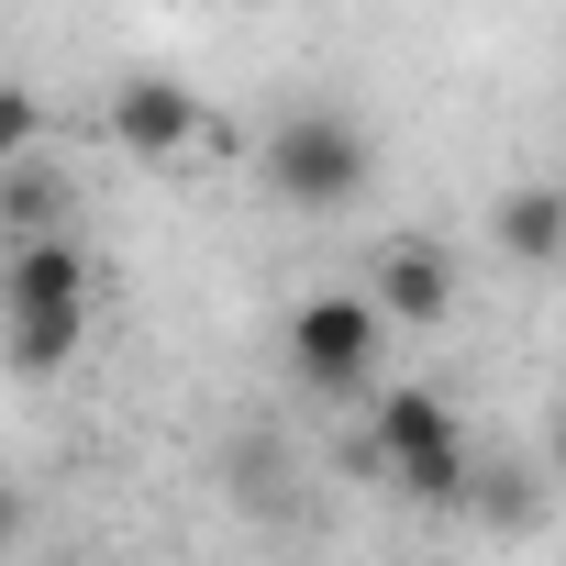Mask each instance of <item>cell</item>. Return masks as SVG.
I'll use <instances>...</instances> for the list:
<instances>
[{
  "label": "cell",
  "instance_id": "cell-6",
  "mask_svg": "<svg viewBox=\"0 0 566 566\" xmlns=\"http://www.w3.org/2000/svg\"><path fill=\"white\" fill-rule=\"evenodd\" d=\"M101 123H112V145H123V156H189L211 112H200V90H189V78H156V67H145V78H123V90H112V112H101Z\"/></svg>",
  "mask_w": 566,
  "mask_h": 566
},
{
  "label": "cell",
  "instance_id": "cell-10",
  "mask_svg": "<svg viewBox=\"0 0 566 566\" xmlns=\"http://www.w3.org/2000/svg\"><path fill=\"white\" fill-rule=\"evenodd\" d=\"M544 467L566 478V400H555V422H544Z\"/></svg>",
  "mask_w": 566,
  "mask_h": 566
},
{
  "label": "cell",
  "instance_id": "cell-7",
  "mask_svg": "<svg viewBox=\"0 0 566 566\" xmlns=\"http://www.w3.org/2000/svg\"><path fill=\"white\" fill-rule=\"evenodd\" d=\"M489 233H500L511 266H566V189H555V178H544V189H500Z\"/></svg>",
  "mask_w": 566,
  "mask_h": 566
},
{
  "label": "cell",
  "instance_id": "cell-1",
  "mask_svg": "<svg viewBox=\"0 0 566 566\" xmlns=\"http://www.w3.org/2000/svg\"><path fill=\"white\" fill-rule=\"evenodd\" d=\"M90 345V255L78 233H12V266H0V356L23 378H56Z\"/></svg>",
  "mask_w": 566,
  "mask_h": 566
},
{
  "label": "cell",
  "instance_id": "cell-4",
  "mask_svg": "<svg viewBox=\"0 0 566 566\" xmlns=\"http://www.w3.org/2000/svg\"><path fill=\"white\" fill-rule=\"evenodd\" d=\"M290 378L312 389V400H356V389H378V356H389V312L367 301V290H312L301 312H290Z\"/></svg>",
  "mask_w": 566,
  "mask_h": 566
},
{
  "label": "cell",
  "instance_id": "cell-8",
  "mask_svg": "<svg viewBox=\"0 0 566 566\" xmlns=\"http://www.w3.org/2000/svg\"><path fill=\"white\" fill-rule=\"evenodd\" d=\"M78 200H67V167L45 156V145H23V156H0V222L12 233H56Z\"/></svg>",
  "mask_w": 566,
  "mask_h": 566
},
{
  "label": "cell",
  "instance_id": "cell-2",
  "mask_svg": "<svg viewBox=\"0 0 566 566\" xmlns=\"http://www.w3.org/2000/svg\"><path fill=\"white\" fill-rule=\"evenodd\" d=\"M255 178L290 200V211H356V200H367V178H378V145H367V123H356V112L312 101V112H277V123H266Z\"/></svg>",
  "mask_w": 566,
  "mask_h": 566
},
{
  "label": "cell",
  "instance_id": "cell-5",
  "mask_svg": "<svg viewBox=\"0 0 566 566\" xmlns=\"http://www.w3.org/2000/svg\"><path fill=\"white\" fill-rule=\"evenodd\" d=\"M367 301L389 312V323H455V255L433 244V233H389L378 244V266H367Z\"/></svg>",
  "mask_w": 566,
  "mask_h": 566
},
{
  "label": "cell",
  "instance_id": "cell-12",
  "mask_svg": "<svg viewBox=\"0 0 566 566\" xmlns=\"http://www.w3.org/2000/svg\"><path fill=\"white\" fill-rule=\"evenodd\" d=\"M555 189H566V167H555Z\"/></svg>",
  "mask_w": 566,
  "mask_h": 566
},
{
  "label": "cell",
  "instance_id": "cell-9",
  "mask_svg": "<svg viewBox=\"0 0 566 566\" xmlns=\"http://www.w3.org/2000/svg\"><path fill=\"white\" fill-rule=\"evenodd\" d=\"M23 145H45V101L23 78H0V156H23Z\"/></svg>",
  "mask_w": 566,
  "mask_h": 566
},
{
  "label": "cell",
  "instance_id": "cell-3",
  "mask_svg": "<svg viewBox=\"0 0 566 566\" xmlns=\"http://www.w3.org/2000/svg\"><path fill=\"white\" fill-rule=\"evenodd\" d=\"M367 467L400 500H433V511H467V489H478V455H467V422H455L444 389H389L378 433H367Z\"/></svg>",
  "mask_w": 566,
  "mask_h": 566
},
{
  "label": "cell",
  "instance_id": "cell-11",
  "mask_svg": "<svg viewBox=\"0 0 566 566\" xmlns=\"http://www.w3.org/2000/svg\"><path fill=\"white\" fill-rule=\"evenodd\" d=\"M12 533H23V500H12V489H0V544H12Z\"/></svg>",
  "mask_w": 566,
  "mask_h": 566
}]
</instances>
